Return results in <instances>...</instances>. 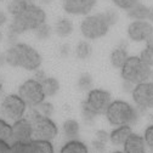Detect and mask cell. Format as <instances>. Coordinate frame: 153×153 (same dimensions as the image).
I'll return each instance as SVG.
<instances>
[{
    "mask_svg": "<svg viewBox=\"0 0 153 153\" xmlns=\"http://www.w3.org/2000/svg\"><path fill=\"white\" fill-rule=\"evenodd\" d=\"M4 60L11 67L30 72L39 69L43 63L42 55L33 46L25 43H16L11 45L4 53Z\"/></svg>",
    "mask_w": 153,
    "mask_h": 153,
    "instance_id": "obj_1",
    "label": "cell"
},
{
    "mask_svg": "<svg viewBox=\"0 0 153 153\" xmlns=\"http://www.w3.org/2000/svg\"><path fill=\"white\" fill-rule=\"evenodd\" d=\"M45 22V10L36 4H28V6L20 15L12 17V21L9 27L10 38H16L17 35H21L27 32H34Z\"/></svg>",
    "mask_w": 153,
    "mask_h": 153,
    "instance_id": "obj_2",
    "label": "cell"
},
{
    "mask_svg": "<svg viewBox=\"0 0 153 153\" xmlns=\"http://www.w3.org/2000/svg\"><path fill=\"white\" fill-rule=\"evenodd\" d=\"M112 102V95L103 89H92L88 92L86 100L82 105V113L86 122H92L96 116L105 114Z\"/></svg>",
    "mask_w": 153,
    "mask_h": 153,
    "instance_id": "obj_3",
    "label": "cell"
},
{
    "mask_svg": "<svg viewBox=\"0 0 153 153\" xmlns=\"http://www.w3.org/2000/svg\"><path fill=\"white\" fill-rule=\"evenodd\" d=\"M105 116L108 123L113 126L131 125L137 120L139 117L135 107H132L130 103L122 100L112 101L105 113Z\"/></svg>",
    "mask_w": 153,
    "mask_h": 153,
    "instance_id": "obj_4",
    "label": "cell"
},
{
    "mask_svg": "<svg viewBox=\"0 0 153 153\" xmlns=\"http://www.w3.org/2000/svg\"><path fill=\"white\" fill-rule=\"evenodd\" d=\"M152 68L140 59V56H129L124 66L120 68L123 80L132 85L149 80Z\"/></svg>",
    "mask_w": 153,
    "mask_h": 153,
    "instance_id": "obj_5",
    "label": "cell"
},
{
    "mask_svg": "<svg viewBox=\"0 0 153 153\" xmlns=\"http://www.w3.org/2000/svg\"><path fill=\"white\" fill-rule=\"evenodd\" d=\"M26 118L29 119L30 123L33 124L34 139L51 141L57 136L59 129H57L56 123L50 117L42 116L39 111L36 109V107H30Z\"/></svg>",
    "mask_w": 153,
    "mask_h": 153,
    "instance_id": "obj_6",
    "label": "cell"
},
{
    "mask_svg": "<svg viewBox=\"0 0 153 153\" xmlns=\"http://www.w3.org/2000/svg\"><path fill=\"white\" fill-rule=\"evenodd\" d=\"M111 28V25L106 20L105 13L99 12L94 15H88L80 23V32L85 39L96 40L105 36Z\"/></svg>",
    "mask_w": 153,
    "mask_h": 153,
    "instance_id": "obj_7",
    "label": "cell"
},
{
    "mask_svg": "<svg viewBox=\"0 0 153 153\" xmlns=\"http://www.w3.org/2000/svg\"><path fill=\"white\" fill-rule=\"evenodd\" d=\"M18 95L29 107H36L43 101H45V94L42 86V83L34 78L26 80L18 88Z\"/></svg>",
    "mask_w": 153,
    "mask_h": 153,
    "instance_id": "obj_8",
    "label": "cell"
},
{
    "mask_svg": "<svg viewBox=\"0 0 153 153\" xmlns=\"http://www.w3.org/2000/svg\"><path fill=\"white\" fill-rule=\"evenodd\" d=\"M27 103L21 99L18 94H10L1 100V113L3 116L10 120H17L25 117L27 112Z\"/></svg>",
    "mask_w": 153,
    "mask_h": 153,
    "instance_id": "obj_9",
    "label": "cell"
},
{
    "mask_svg": "<svg viewBox=\"0 0 153 153\" xmlns=\"http://www.w3.org/2000/svg\"><path fill=\"white\" fill-rule=\"evenodd\" d=\"M132 100L140 108H153V82L147 80L145 83L134 86L131 91Z\"/></svg>",
    "mask_w": 153,
    "mask_h": 153,
    "instance_id": "obj_10",
    "label": "cell"
},
{
    "mask_svg": "<svg viewBox=\"0 0 153 153\" xmlns=\"http://www.w3.org/2000/svg\"><path fill=\"white\" fill-rule=\"evenodd\" d=\"M128 36L129 39L136 43L147 42L153 35V25L148 20L131 21L128 26Z\"/></svg>",
    "mask_w": 153,
    "mask_h": 153,
    "instance_id": "obj_11",
    "label": "cell"
},
{
    "mask_svg": "<svg viewBox=\"0 0 153 153\" xmlns=\"http://www.w3.org/2000/svg\"><path fill=\"white\" fill-rule=\"evenodd\" d=\"M96 3L97 0H62V9L73 16H88Z\"/></svg>",
    "mask_w": 153,
    "mask_h": 153,
    "instance_id": "obj_12",
    "label": "cell"
},
{
    "mask_svg": "<svg viewBox=\"0 0 153 153\" xmlns=\"http://www.w3.org/2000/svg\"><path fill=\"white\" fill-rule=\"evenodd\" d=\"M34 137L33 124L26 117L17 119L12 124V140L13 142H29Z\"/></svg>",
    "mask_w": 153,
    "mask_h": 153,
    "instance_id": "obj_13",
    "label": "cell"
},
{
    "mask_svg": "<svg viewBox=\"0 0 153 153\" xmlns=\"http://www.w3.org/2000/svg\"><path fill=\"white\" fill-rule=\"evenodd\" d=\"M124 153H146L145 139L137 134H131L124 142Z\"/></svg>",
    "mask_w": 153,
    "mask_h": 153,
    "instance_id": "obj_14",
    "label": "cell"
},
{
    "mask_svg": "<svg viewBox=\"0 0 153 153\" xmlns=\"http://www.w3.org/2000/svg\"><path fill=\"white\" fill-rule=\"evenodd\" d=\"M128 57H129V55H128V50H126V44L124 42H122L117 48H114L113 51L111 52L109 61H111V65L114 68L120 69L124 66V63L126 62Z\"/></svg>",
    "mask_w": 153,
    "mask_h": 153,
    "instance_id": "obj_15",
    "label": "cell"
},
{
    "mask_svg": "<svg viewBox=\"0 0 153 153\" xmlns=\"http://www.w3.org/2000/svg\"><path fill=\"white\" fill-rule=\"evenodd\" d=\"M132 134V129L130 125H120L117 126L111 134H109V141L116 145V146H120L124 145V142L128 140V137Z\"/></svg>",
    "mask_w": 153,
    "mask_h": 153,
    "instance_id": "obj_16",
    "label": "cell"
},
{
    "mask_svg": "<svg viewBox=\"0 0 153 153\" xmlns=\"http://www.w3.org/2000/svg\"><path fill=\"white\" fill-rule=\"evenodd\" d=\"M128 17L131 18L132 21H141V20H148V13H149V7L146 6L145 4L140 3L139 0L134 4L128 11Z\"/></svg>",
    "mask_w": 153,
    "mask_h": 153,
    "instance_id": "obj_17",
    "label": "cell"
},
{
    "mask_svg": "<svg viewBox=\"0 0 153 153\" xmlns=\"http://www.w3.org/2000/svg\"><path fill=\"white\" fill-rule=\"evenodd\" d=\"M74 30V25L69 18H59L53 26V32L60 38L69 36Z\"/></svg>",
    "mask_w": 153,
    "mask_h": 153,
    "instance_id": "obj_18",
    "label": "cell"
},
{
    "mask_svg": "<svg viewBox=\"0 0 153 153\" xmlns=\"http://www.w3.org/2000/svg\"><path fill=\"white\" fill-rule=\"evenodd\" d=\"M28 153H55L51 141L33 139L28 142Z\"/></svg>",
    "mask_w": 153,
    "mask_h": 153,
    "instance_id": "obj_19",
    "label": "cell"
},
{
    "mask_svg": "<svg viewBox=\"0 0 153 153\" xmlns=\"http://www.w3.org/2000/svg\"><path fill=\"white\" fill-rule=\"evenodd\" d=\"M42 86L44 90V94L46 97H52L59 92L60 90V83L53 76H46V78L42 82Z\"/></svg>",
    "mask_w": 153,
    "mask_h": 153,
    "instance_id": "obj_20",
    "label": "cell"
},
{
    "mask_svg": "<svg viewBox=\"0 0 153 153\" xmlns=\"http://www.w3.org/2000/svg\"><path fill=\"white\" fill-rule=\"evenodd\" d=\"M60 153H89L88 147L78 140H69L62 148Z\"/></svg>",
    "mask_w": 153,
    "mask_h": 153,
    "instance_id": "obj_21",
    "label": "cell"
},
{
    "mask_svg": "<svg viewBox=\"0 0 153 153\" xmlns=\"http://www.w3.org/2000/svg\"><path fill=\"white\" fill-rule=\"evenodd\" d=\"M79 131H80V126L75 119H67L63 123V134L69 140H74L79 135Z\"/></svg>",
    "mask_w": 153,
    "mask_h": 153,
    "instance_id": "obj_22",
    "label": "cell"
},
{
    "mask_svg": "<svg viewBox=\"0 0 153 153\" xmlns=\"http://www.w3.org/2000/svg\"><path fill=\"white\" fill-rule=\"evenodd\" d=\"M92 55V46L90 45L89 42L86 40H82L76 44L75 46V56L78 57L79 60H88L90 59Z\"/></svg>",
    "mask_w": 153,
    "mask_h": 153,
    "instance_id": "obj_23",
    "label": "cell"
},
{
    "mask_svg": "<svg viewBox=\"0 0 153 153\" xmlns=\"http://www.w3.org/2000/svg\"><path fill=\"white\" fill-rule=\"evenodd\" d=\"M27 6H28V3L26 0H10L7 4V12L13 17L20 15Z\"/></svg>",
    "mask_w": 153,
    "mask_h": 153,
    "instance_id": "obj_24",
    "label": "cell"
},
{
    "mask_svg": "<svg viewBox=\"0 0 153 153\" xmlns=\"http://www.w3.org/2000/svg\"><path fill=\"white\" fill-rule=\"evenodd\" d=\"M76 86L80 91H85V92H89L90 90H92L94 88V80H92V76L89 74V73H83L79 79H78V83H76Z\"/></svg>",
    "mask_w": 153,
    "mask_h": 153,
    "instance_id": "obj_25",
    "label": "cell"
},
{
    "mask_svg": "<svg viewBox=\"0 0 153 153\" xmlns=\"http://www.w3.org/2000/svg\"><path fill=\"white\" fill-rule=\"evenodd\" d=\"M52 27L51 26H49L46 22L45 23H43L42 26H39L35 30H34V34H35V36L38 38L39 40H46V39H49V38L51 36V33H52Z\"/></svg>",
    "mask_w": 153,
    "mask_h": 153,
    "instance_id": "obj_26",
    "label": "cell"
},
{
    "mask_svg": "<svg viewBox=\"0 0 153 153\" xmlns=\"http://www.w3.org/2000/svg\"><path fill=\"white\" fill-rule=\"evenodd\" d=\"M12 137V125H10L5 119H0V139L9 141Z\"/></svg>",
    "mask_w": 153,
    "mask_h": 153,
    "instance_id": "obj_27",
    "label": "cell"
},
{
    "mask_svg": "<svg viewBox=\"0 0 153 153\" xmlns=\"http://www.w3.org/2000/svg\"><path fill=\"white\" fill-rule=\"evenodd\" d=\"M108 141H109V134L105 130H99L96 132V140L94 141V145L96 148L103 149Z\"/></svg>",
    "mask_w": 153,
    "mask_h": 153,
    "instance_id": "obj_28",
    "label": "cell"
},
{
    "mask_svg": "<svg viewBox=\"0 0 153 153\" xmlns=\"http://www.w3.org/2000/svg\"><path fill=\"white\" fill-rule=\"evenodd\" d=\"M36 109L39 111V113L44 117H51L53 114V112H55L53 105L51 102H48V101H43L40 105H38Z\"/></svg>",
    "mask_w": 153,
    "mask_h": 153,
    "instance_id": "obj_29",
    "label": "cell"
},
{
    "mask_svg": "<svg viewBox=\"0 0 153 153\" xmlns=\"http://www.w3.org/2000/svg\"><path fill=\"white\" fill-rule=\"evenodd\" d=\"M140 59H141L147 66H149V67L152 68V67H153V48L146 45V48H145V49L141 51V53H140Z\"/></svg>",
    "mask_w": 153,
    "mask_h": 153,
    "instance_id": "obj_30",
    "label": "cell"
},
{
    "mask_svg": "<svg viewBox=\"0 0 153 153\" xmlns=\"http://www.w3.org/2000/svg\"><path fill=\"white\" fill-rule=\"evenodd\" d=\"M9 153H28V142L15 141L12 145H10Z\"/></svg>",
    "mask_w": 153,
    "mask_h": 153,
    "instance_id": "obj_31",
    "label": "cell"
},
{
    "mask_svg": "<svg viewBox=\"0 0 153 153\" xmlns=\"http://www.w3.org/2000/svg\"><path fill=\"white\" fill-rule=\"evenodd\" d=\"M103 13H105L106 20H107L108 23L111 25V27L116 25V23L118 22V20H119V15H118V12H117L116 9H107Z\"/></svg>",
    "mask_w": 153,
    "mask_h": 153,
    "instance_id": "obj_32",
    "label": "cell"
},
{
    "mask_svg": "<svg viewBox=\"0 0 153 153\" xmlns=\"http://www.w3.org/2000/svg\"><path fill=\"white\" fill-rule=\"evenodd\" d=\"M136 1L137 0H112L114 6L120 9V10H125V11H128Z\"/></svg>",
    "mask_w": 153,
    "mask_h": 153,
    "instance_id": "obj_33",
    "label": "cell"
},
{
    "mask_svg": "<svg viewBox=\"0 0 153 153\" xmlns=\"http://www.w3.org/2000/svg\"><path fill=\"white\" fill-rule=\"evenodd\" d=\"M143 139H145L146 145H147L149 148L153 149V125H149V126L145 130V136H143Z\"/></svg>",
    "mask_w": 153,
    "mask_h": 153,
    "instance_id": "obj_34",
    "label": "cell"
},
{
    "mask_svg": "<svg viewBox=\"0 0 153 153\" xmlns=\"http://www.w3.org/2000/svg\"><path fill=\"white\" fill-rule=\"evenodd\" d=\"M46 74H45V72L43 71V69H36V71H34V79L35 80H38V82H39V83H42L45 78H46Z\"/></svg>",
    "mask_w": 153,
    "mask_h": 153,
    "instance_id": "obj_35",
    "label": "cell"
},
{
    "mask_svg": "<svg viewBox=\"0 0 153 153\" xmlns=\"http://www.w3.org/2000/svg\"><path fill=\"white\" fill-rule=\"evenodd\" d=\"M10 151V145L7 143V141L0 139V153H9Z\"/></svg>",
    "mask_w": 153,
    "mask_h": 153,
    "instance_id": "obj_36",
    "label": "cell"
},
{
    "mask_svg": "<svg viewBox=\"0 0 153 153\" xmlns=\"http://www.w3.org/2000/svg\"><path fill=\"white\" fill-rule=\"evenodd\" d=\"M6 21H7V16H6V13H5L4 11H0V27L4 26V25L6 23Z\"/></svg>",
    "mask_w": 153,
    "mask_h": 153,
    "instance_id": "obj_37",
    "label": "cell"
},
{
    "mask_svg": "<svg viewBox=\"0 0 153 153\" xmlns=\"http://www.w3.org/2000/svg\"><path fill=\"white\" fill-rule=\"evenodd\" d=\"M148 21L153 22V6L149 7V13H148Z\"/></svg>",
    "mask_w": 153,
    "mask_h": 153,
    "instance_id": "obj_38",
    "label": "cell"
},
{
    "mask_svg": "<svg viewBox=\"0 0 153 153\" xmlns=\"http://www.w3.org/2000/svg\"><path fill=\"white\" fill-rule=\"evenodd\" d=\"M146 45H147V46H151V48H153V35H152V36L149 38V39L146 42Z\"/></svg>",
    "mask_w": 153,
    "mask_h": 153,
    "instance_id": "obj_39",
    "label": "cell"
},
{
    "mask_svg": "<svg viewBox=\"0 0 153 153\" xmlns=\"http://www.w3.org/2000/svg\"><path fill=\"white\" fill-rule=\"evenodd\" d=\"M51 1H52V0H40V3L44 4V5H48V4H50Z\"/></svg>",
    "mask_w": 153,
    "mask_h": 153,
    "instance_id": "obj_40",
    "label": "cell"
},
{
    "mask_svg": "<svg viewBox=\"0 0 153 153\" xmlns=\"http://www.w3.org/2000/svg\"><path fill=\"white\" fill-rule=\"evenodd\" d=\"M1 92H3V82L0 79V95H1Z\"/></svg>",
    "mask_w": 153,
    "mask_h": 153,
    "instance_id": "obj_41",
    "label": "cell"
},
{
    "mask_svg": "<svg viewBox=\"0 0 153 153\" xmlns=\"http://www.w3.org/2000/svg\"><path fill=\"white\" fill-rule=\"evenodd\" d=\"M26 1H27L28 4H35L36 0H26Z\"/></svg>",
    "mask_w": 153,
    "mask_h": 153,
    "instance_id": "obj_42",
    "label": "cell"
},
{
    "mask_svg": "<svg viewBox=\"0 0 153 153\" xmlns=\"http://www.w3.org/2000/svg\"><path fill=\"white\" fill-rule=\"evenodd\" d=\"M113 153H124V152H120V151H117V152H113Z\"/></svg>",
    "mask_w": 153,
    "mask_h": 153,
    "instance_id": "obj_43",
    "label": "cell"
},
{
    "mask_svg": "<svg viewBox=\"0 0 153 153\" xmlns=\"http://www.w3.org/2000/svg\"><path fill=\"white\" fill-rule=\"evenodd\" d=\"M0 28H1V27H0ZM0 39H1V32H0Z\"/></svg>",
    "mask_w": 153,
    "mask_h": 153,
    "instance_id": "obj_44",
    "label": "cell"
},
{
    "mask_svg": "<svg viewBox=\"0 0 153 153\" xmlns=\"http://www.w3.org/2000/svg\"><path fill=\"white\" fill-rule=\"evenodd\" d=\"M1 1H5V0H0V3H1Z\"/></svg>",
    "mask_w": 153,
    "mask_h": 153,
    "instance_id": "obj_45",
    "label": "cell"
}]
</instances>
